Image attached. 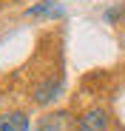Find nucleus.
Wrapping results in <instances>:
<instances>
[{
	"label": "nucleus",
	"instance_id": "f257e3e1",
	"mask_svg": "<svg viewBox=\"0 0 125 131\" xmlns=\"http://www.w3.org/2000/svg\"><path fill=\"white\" fill-rule=\"evenodd\" d=\"M34 131H77V120L71 117V111L60 108V111L43 114L40 123L34 125Z\"/></svg>",
	"mask_w": 125,
	"mask_h": 131
},
{
	"label": "nucleus",
	"instance_id": "f03ea898",
	"mask_svg": "<svg viewBox=\"0 0 125 131\" xmlns=\"http://www.w3.org/2000/svg\"><path fill=\"white\" fill-rule=\"evenodd\" d=\"M62 94V77H46V80H40L34 89H31V100L37 105H51L57 97Z\"/></svg>",
	"mask_w": 125,
	"mask_h": 131
},
{
	"label": "nucleus",
	"instance_id": "7ed1b4c3",
	"mask_svg": "<svg viewBox=\"0 0 125 131\" xmlns=\"http://www.w3.org/2000/svg\"><path fill=\"white\" fill-rule=\"evenodd\" d=\"M77 131H111V114L105 108H85L77 120Z\"/></svg>",
	"mask_w": 125,
	"mask_h": 131
},
{
	"label": "nucleus",
	"instance_id": "20e7f679",
	"mask_svg": "<svg viewBox=\"0 0 125 131\" xmlns=\"http://www.w3.org/2000/svg\"><path fill=\"white\" fill-rule=\"evenodd\" d=\"M29 128H31V120H29L26 111H20V108L0 114V131H29Z\"/></svg>",
	"mask_w": 125,
	"mask_h": 131
},
{
	"label": "nucleus",
	"instance_id": "39448f33",
	"mask_svg": "<svg viewBox=\"0 0 125 131\" xmlns=\"http://www.w3.org/2000/svg\"><path fill=\"white\" fill-rule=\"evenodd\" d=\"M62 17V6H57L54 0H46V3H37L29 9V17Z\"/></svg>",
	"mask_w": 125,
	"mask_h": 131
},
{
	"label": "nucleus",
	"instance_id": "423d86ee",
	"mask_svg": "<svg viewBox=\"0 0 125 131\" xmlns=\"http://www.w3.org/2000/svg\"><path fill=\"white\" fill-rule=\"evenodd\" d=\"M119 20H125V6H111V9H105V23L117 26Z\"/></svg>",
	"mask_w": 125,
	"mask_h": 131
}]
</instances>
